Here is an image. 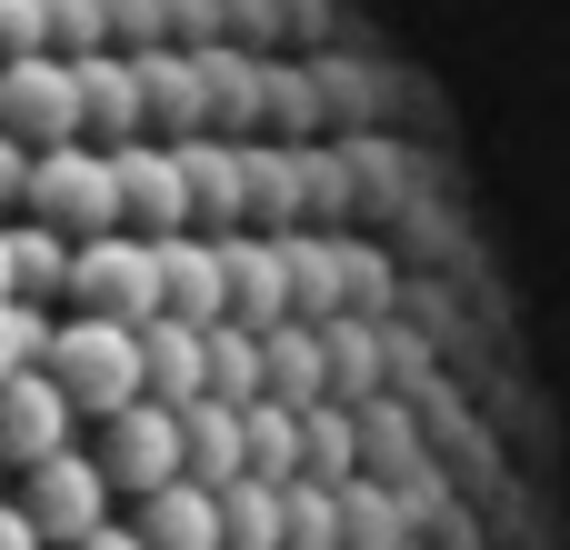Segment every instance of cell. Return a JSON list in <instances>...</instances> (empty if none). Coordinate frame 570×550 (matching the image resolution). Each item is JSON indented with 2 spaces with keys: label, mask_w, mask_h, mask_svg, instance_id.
<instances>
[{
  "label": "cell",
  "mask_w": 570,
  "mask_h": 550,
  "mask_svg": "<svg viewBox=\"0 0 570 550\" xmlns=\"http://www.w3.org/2000/svg\"><path fill=\"white\" fill-rule=\"evenodd\" d=\"M90 471H100L110 491H130V501L170 491V481H180V411H150V401H130L120 421H100V451H90Z\"/></svg>",
  "instance_id": "cell-6"
},
{
  "label": "cell",
  "mask_w": 570,
  "mask_h": 550,
  "mask_svg": "<svg viewBox=\"0 0 570 550\" xmlns=\"http://www.w3.org/2000/svg\"><path fill=\"white\" fill-rule=\"evenodd\" d=\"M40 351H50V311H20V301H0V381L40 371Z\"/></svg>",
  "instance_id": "cell-19"
},
{
  "label": "cell",
  "mask_w": 570,
  "mask_h": 550,
  "mask_svg": "<svg viewBox=\"0 0 570 550\" xmlns=\"http://www.w3.org/2000/svg\"><path fill=\"white\" fill-rule=\"evenodd\" d=\"M40 381L70 401V421H120L140 401V331H110V321H50V351H40Z\"/></svg>",
  "instance_id": "cell-1"
},
{
  "label": "cell",
  "mask_w": 570,
  "mask_h": 550,
  "mask_svg": "<svg viewBox=\"0 0 570 550\" xmlns=\"http://www.w3.org/2000/svg\"><path fill=\"white\" fill-rule=\"evenodd\" d=\"M30 491L10 501L20 521H30V541L40 550H80L90 531H110V481L90 471V451H60V461H40V471H20Z\"/></svg>",
  "instance_id": "cell-5"
},
{
  "label": "cell",
  "mask_w": 570,
  "mask_h": 550,
  "mask_svg": "<svg viewBox=\"0 0 570 550\" xmlns=\"http://www.w3.org/2000/svg\"><path fill=\"white\" fill-rule=\"evenodd\" d=\"M140 401H150V411H190V401H200V331L140 321Z\"/></svg>",
  "instance_id": "cell-11"
},
{
  "label": "cell",
  "mask_w": 570,
  "mask_h": 550,
  "mask_svg": "<svg viewBox=\"0 0 570 550\" xmlns=\"http://www.w3.org/2000/svg\"><path fill=\"white\" fill-rule=\"evenodd\" d=\"M70 291V240H50V230H10V301L20 311H40V301H60Z\"/></svg>",
  "instance_id": "cell-16"
},
{
  "label": "cell",
  "mask_w": 570,
  "mask_h": 550,
  "mask_svg": "<svg viewBox=\"0 0 570 550\" xmlns=\"http://www.w3.org/2000/svg\"><path fill=\"white\" fill-rule=\"evenodd\" d=\"M20 210H30V230H50V240H110L120 230V190H110V160L100 150H40L30 160V190H20Z\"/></svg>",
  "instance_id": "cell-2"
},
{
  "label": "cell",
  "mask_w": 570,
  "mask_h": 550,
  "mask_svg": "<svg viewBox=\"0 0 570 550\" xmlns=\"http://www.w3.org/2000/svg\"><path fill=\"white\" fill-rule=\"evenodd\" d=\"M0 140L10 150H70L80 140V80H70V60H0Z\"/></svg>",
  "instance_id": "cell-4"
},
{
  "label": "cell",
  "mask_w": 570,
  "mask_h": 550,
  "mask_svg": "<svg viewBox=\"0 0 570 550\" xmlns=\"http://www.w3.org/2000/svg\"><path fill=\"white\" fill-rule=\"evenodd\" d=\"M160 251V321L220 331V240H150Z\"/></svg>",
  "instance_id": "cell-10"
},
{
  "label": "cell",
  "mask_w": 570,
  "mask_h": 550,
  "mask_svg": "<svg viewBox=\"0 0 570 550\" xmlns=\"http://www.w3.org/2000/svg\"><path fill=\"white\" fill-rule=\"evenodd\" d=\"M200 401H220V411H250L261 401V331H200Z\"/></svg>",
  "instance_id": "cell-15"
},
{
  "label": "cell",
  "mask_w": 570,
  "mask_h": 550,
  "mask_svg": "<svg viewBox=\"0 0 570 550\" xmlns=\"http://www.w3.org/2000/svg\"><path fill=\"white\" fill-rule=\"evenodd\" d=\"M281 550H341V491L291 481L281 491Z\"/></svg>",
  "instance_id": "cell-18"
},
{
  "label": "cell",
  "mask_w": 570,
  "mask_h": 550,
  "mask_svg": "<svg viewBox=\"0 0 570 550\" xmlns=\"http://www.w3.org/2000/svg\"><path fill=\"white\" fill-rule=\"evenodd\" d=\"M80 550H140V541H130V531L110 521V531H90V541H80Z\"/></svg>",
  "instance_id": "cell-22"
},
{
  "label": "cell",
  "mask_w": 570,
  "mask_h": 550,
  "mask_svg": "<svg viewBox=\"0 0 570 550\" xmlns=\"http://www.w3.org/2000/svg\"><path fill=\"white\" fill-rule=\"evenodd\" d=\"M60 451H70V401H60L40 371L0 381V471H40V461H60Z\"/></svg>",
  "instance_id": "cell-9"
},
{
  "label": "cell",
  "mask_w": 570,
  "mask_h": 550,
  "mask_svg": "<svg viewBox=\"0 0 570 550\" xmlns=\"http://www.w3.org/2000/svg\"><path fill=\"white\" fill-rule=\"evenodd\" d=\"M261 401H281V411H321L331 401L321 391V331H301V321L261 331Z\"/></svg>",
  "instance_id": "cell-13"
},
{
  "label": "cell",
  "mask_w": 570,
  "mask_h": 550,
  "mask_svg": "<svg viewBox=\"0 0 570 550\" xmlns=\"http://www.w3.org/2000/svg\"><path fill=\"white\" fill-rule=\"evenodd\" d=\"M0 550H40V541H30V521H20L10 501H0Z\"/></svg>",
  "instance_id": "cell-21"
},
{
  "label": "cell",
  "mask_w": 570,
  "mask_h": 550,
  "mask_svg": "<svg viewBox=\"0 0 570 550\" xmlns=\"http://www.w3.org/2000/svg\"><path fill=\"white\" fill-rule=\"evenodd\" d=\"M20 190H30V150H10V140H0V210H10Z\"/></svg>",
  "instance_id": "cell-20"
},
{
  "label": "cell",
  "mask_w": 570,
  "mask_h": 550,
  "mask_svg": "<svg viewBox=\"0 0 570 550\" xmlns=\"http://www.w3.org/2000/svg\"><path fill=\"white\" fill-rule=\"evenodd\" d=\"M180 481L190 491H230L240 481V411H220V401L180 411Z\"/></svg>",
  "instance_id": "cell-14"
},
{
  "label": "cell",
  "mask_w": 570,
  "mask_h": 550,
  "mask_svg": "<svg viewBox=\"0 0 570 550\" xmlns=\"http://www.w3.org/2000/svg\"><path fill=\"white\" fill-rule=\"evenodd\" d=\"M130 541H140V550H220V501H210V491H190V481H170V491H150V501H140Z\"/></svg>",
  "instance_id": "cell-12"
},
{
  "label": "cell",
  "mask_w": 570,
  "mask_h": 550,
  "mask_svg": "<svg viewBox=\"0 0 570 550\" xmlns=\"http://www.w3.org/2000/svg\"><path fill=\"white\" fill-rule=\"evenodd\" d=\"M220 321L230 331H281L291 321V251L281 240H220Z\"/></svg>",
  "instance_id": "cell-8"
},
{
  "label": "cell",
  "mask_w": 570,
  "mask_h": 550,
  "mask_svg": "<svg viewBox=\"0 0 570 550\" xmlns=\"http://www.w3.org/2000/svg\"><path fill=\"white\" fill-rule=\"evenodd\" d=\"M110 190H120V230L130 240H190V180H180L170 150H150V140L110 150Z\"/></svg>",
  "instance_id": "cell-7"
},
{
  "label": "cell",
  "mask_w": 570,
  "mask_h": 550,
  "mask_svg": "<svg viewBox=\"0 0 570 550\" xmlns=\"http://www.w3.org/2000/svg\"><path fill=\"white\" fill-rule=\"evenodd\" d=\"M70 321H110V331H140V321H160V251L150 240H130V230H110V240H80L70 251Z\"/></svg>",
  "instance_id": "cell-3"
},
{
  "label": "cell",
  "mask_w": 570,
  "mask_h": 550,
  "mask_svg": "<svg viewBox=\"0 0 570 550\" xmlns=\"http://www.w3.org/2000/svg\"><path fill=\"white\" fill-rule=\"evenodd\" d=\"M210 501H220V550H281V491L230 481V491H210Z\"/></svg>",
  "instance_id": "cell-17"
},
{
  "label": "cell",
  "mask_w": 570,
  "mask_h": 550,
  "mask_svg": "<svg viewBox=\"0 0 570 550\" xmlns=\"http://www.w3.org/2000/svg\"><path fill=\"white\" fill-rule=\"evenodd\" d=\"M0 301H10V230H0Z\"/></svg>",
  "instance_id": "cell-23"
}]
</instances>
